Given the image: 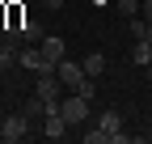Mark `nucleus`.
<instances>
[{
    "label": "nucleus",
    "mask_w": 152,
    "mask_h": 144,
    "mask_svg": "<svg viewBox=\"0 0 152 144\" xmlns=\"http://www.w3.org/2000/svg\"><path fill=\"white\" fill-rule=\"evenodd\" d=\"M38 127H34V123L21 115V110H17V115H9L4 123H0V136H4V144H17V140H26V136H34Z\"/></svg>",
    "instance_id": "obj_1"
},
{
    "label": "nucleus",
    "mask_w": 152,
    "mask_h": 144,
    "mask_svg": "<svg viewBox=\"0 0 152 144\" xmlns=\"http://www.w3.org/2000/svg\"><path fill=\"white\" fill-rule=\"evenodd\" d=\"M17 64H21L26 72H34V76H38V72H55V64L42 55V47H34V43H21V55H17Z\"/></svg>",
    "instance_id": "obj_2"
},
{
    "label": "nucleus",
    "mask_w": 152,
    "mask_h": 144,
    "mask_svg": "<svg viewBox=\"0 0 152 144\" xmlns=\"http://www.w3.org/2000/svg\"><path fill=\"white\" fill-rule=\"evenodd\" d=\"M59 115L72 123V127H80V123L89 119V98H80V93L72 89V98H59Z\"/></svg>",
    "instance_id": "obj_3"
},
{
    "label": "nucleus",
    "mask_w": 152,
    "mask_h": 144,
    "mask_svg": "<svg viewBox=\"0 0 152 144\" xmlns=\"http://www.w3.org/2000/svg\"><path fill=\"white\" fill-rule=\"evenodd\" d=\"M55 72H59V81H64L68 89H80V81L89 76V72H85V64H76V60H68V55L59 60V68H55Z\"/></svg>",
    "instance_id": "obj_4"
},
{
    "label": "nucleus",
    "mask_w": 152,
    "mask_h": 144,
    "mask_svg": "<svg viewBox=\"0 0 152 144\" xmlns=\"http://www.w3.org/2000/svg\"><path fill=\"white\" fill-rule=\"evenodd\" d=\"M59 89H64L59 72H38V81H34V93L38 98H59Z\"/></svg>",
    "instance_id": "obj_5"
},
{
    "label": "nucleus",
    "mask_w": 152,
    "mask_h": 144,
    "mask_svg": "<svg viewBox=\"0 0 152 144\" xmlns=\"http://www.w3.org/2000/svg\"><path fill=\"white\" fill-rule=\"evenodd\" d=\"M38 47H42V55H47V60H51L55 68H59V60H64V51H68L59 34H42V43H38Z\"/></svg>",
    "instance_id": "obj_6"
},
{
    "label": "nucleus",
    "mask_w": 152,
    "mask_h": 144,
    "mask_svg": "<svg viewBox=\"0 0 152 144\" xmlns=\"http://www.w3.org/2000/svg\"><path fill=\"white\" fill-rule=\"evenodd\" d=\"M21 115H26V119L34 123V127H38V119H47V102L38 98V93H30V98L21 102Z\"/></svg>",
    "instance_id": "obj_7"
},
{
    "label": "nucleus",
    "mask_w": 152,
    "mask_h": 144,
    "mask_svg": "<svg viewBox=\"0 0 152 144\" xmlns=\"http://www.w3.org/2000/svg\"><path fill=\"white\" fill-rule=\"evenodd\" d=\"M80 64H85V72H89V76H93V81H97V76H102V72H106V55H102V51H93V55H85Z\"/></svg>",
    "instance_id": "obj_8"
},
{
    "label": "nucleus",
    "mask_w": 152,
    "mask_h": 144,
    "mask_svg": "<svg viewBox=\"0 0 152 144\" xmlns=\"http://www.w3.org/2000/svg\"><path fill=\"white\" fill-rule=\"evenodd\" d=\"M131 64H152V43H148V38H135V47H131Z\"/></svg>",
    "instance_id": "obj_9"
},
{
    "label": "nucleus",
    "mask_w": 152,
    "mask_h": 144,
    "mask_svg": "<svg viewBox=\"0 0 152 144\" xmlns=\"http://www.w3.org/2000/svg\"><path fill=\"white\" fill-rule=\"evenodd\" d=\"M114 4H118V13H123V17H135L144 0H114Z\"/></svg>",
    "instance_id": "obj_10"
},
{
    "label": "nucleus",
    "mask_w": 152,
    "mask_h": 144,
    "mask_svg": "<svg viewBox=\"0 0 152 144\" xmlns=\"http://www.w3.org/2000/svg\"><path fill=\"white\" fill-rule=\"evenodd\" d=\"M85 144H110V140H106L102 127H93V132H85Z\"/></svg>",
    "instance_id": "obj_11"
},
{
    "label": "nucleus",
    "mask_w": 152,
    "mask_h": 144,
    "mask_svg": "<svg viewBox=\"0 0 152 144\" xmlns=\"http://www.w3.org/2000/svg\"><path fill=\"white\" fill-rule=\"evenodd\" d=\"M140 13L148 17V21H152V0H144V4H140Z\"/></svg>",
    "instance_id": "obj_12"
},
{
    "label": "nucleus",
    "mask_w": 152,
    "mask_h": 144,
    "mask_svg": "<svg viewBox=\"0 0 152 144\" xmlns=\"http://www.w3.org/2000/svg\"><path fill=\"white\" fill-rule=\"evenodd\" d=\"M42 4H47V9H64V0H42Z\"/></svg>",
    "instance_id": "obj_13"
},
{
    "label": "nucleus",
    "mask_w": 152,
    "mask_h": 144,
    "mask_svg": "<svg viewBox=\"0 0 152 144\" xmlns=\"http://www.w3.org/2000/svg\"><path fill=\"white\" fill-rule=\"evenodd\" d=\"M148 43H152V21H148Z\"/></svg>",
    "instance_id": "obj_14"
},
{
    "label": "nucleus",
    "mask_w": 152,
    "mask_h": 144,
    "mask_svg": "<svg viewBox=\"0 0 152 144\" xmlns=\"http://www.w3.org/2000/svg\"><path fill=\"white\" fill-rule=\"evenodd\" d=\"M0 43H4V30H0Z\"/></svg>",
    "instance_id": "obj_15"
},
{
    "label": "nucleus",
    "mask_w": 152,
    "mask_h": 144,
    "mask_svg": "<svg viewBox=\"0 0 152 144\" xmlns=\"http://www.w3.org/2000/svg\"><path fill=\"white\" fill-rule=\"evenodd\" d=\"M0 4H4V0H0Z\"/></svg>",
    "instance_id": "obj_16"
}]
</instances>
